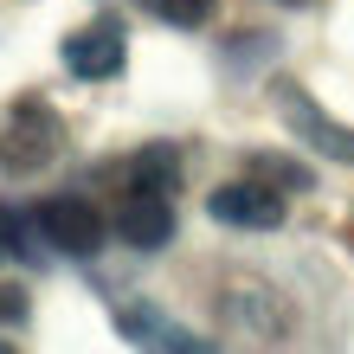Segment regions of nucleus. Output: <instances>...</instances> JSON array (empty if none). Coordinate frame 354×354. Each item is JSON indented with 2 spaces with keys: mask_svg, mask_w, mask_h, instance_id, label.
<instances>
[{
  "mask_svg": "<svg viewBox=\"0 0 354 354\" xmlns=\"http://www.w3.org/2000/svg\"><path fill=\"white\" fill-rule=\"evenodd\" d=\"M65 155V122L46 97H19L7 122H0V174L26 180V174H46L52 161Z\"/></svg>",
  "mask_w": 354,
  "mask_h": 354,
  "instance_id": "1",
  "label": "nucleus"
},
{
  "mask_svg": "<svg viewBox=\"0 0 354 354\" xmlns=\"http://www.w3.org/2000/svg\"><path fill=\"white\" fill-rule=\"evenodd\" d=\"M206 213H213L219 225H239V232H277L290 206H283V187H277V180L252 174V180H225V187H213Z\"/></svg>",
  "mask_w": 354,
  "mask_h": 354,
  "instance_id": "2",
  "label": "nucleus"
},
{
  "mask_svg": "<svg viewBox=\"0 0 354 354\" xmlns=\"http://www.w3.org/2000/svg\"><path fill=\"white\" fill-rule=\"evenodd\" d=\"M39 232H46L52 252H71V258H97L103 252V213H97L84 194L39 200Z\"/></svg>",
  "mask_w": 354,
  "mask_h": 354,
  "instance_id": "3",
  "label": "nucleus"
},
{
  "mask_svg": "<svg viewBox=\"0 0 354 354\" xmlns=\"http://www.w3.org/2000/svg\"><path fill=\"white\" fill-rule=\"evenodd\" d=\"M277 110H283V122H290V136H297V142H309L316 155L348 161V168H354V129L335 122V116H322L316 97H309L303 84H277Z\"/></svg>",
  "mask_w": 354,
  "mask_h": 354,
  "instance_id": "4",
  "label": "nucleus"
},
{
  "mask_svg": "<svg viewBox=\"0 0 354 354\" xmlns=\"http://www.w3.org/2000/svg\"><path fill=\"white\" fill-rule=\"evenodd\" d=\"M122 58H129V32H122V19H91V26H77L65 39V71L84 77V84H103V77L122 71Z\"/></svg>",
  "mask_w": 354,
  "mask_h": 354,
  "instance_id": "5",
  "label": "nucleus"
},
{
  "mask_svg": "<svg viewBox=\"0 0 354 354\" xmlns=\"http://www.w3.org/2000/svg\"><path fill=\"white\" fill-rule=\"evenodd\" d=\"M116 232H122V245H136V252H161V245L174 239V194L129 187L122 206H116Z\"/></svg>",
  "mask_w": 354,
  "mask_h": 354,
  "instance_id": "6",
  "label": "nucleus"
},
{
  "mask_svg": "<svg viewBox=\"0 0 354 354\" xmlns=\"http://www.w3.org/2000/svg\"><path fill=\"white\" fill-rule=\"evenodd\" d=\"M116 328H122L129 342H142V348H206L194 328L168 322L155 303H122V309H116Z\"/></svg>",
  "mask_w": 354,
  "mask_h": 354,
  "instance_id": "7",
  "label": "nucleus"
},
{
  "mask_svg": "<svg viewBox=\"0 0 354 354\" xmlns=\"http://www.w3.org/2000/svg\"><path fill=\"white\" fill-rule=\"evenodd\" d=\"M129 187H161V194H174V187H180V149H168V142L136 149V161H129Z\"/></svg>",
  "mask_w": 354,
  "mask_h": 354,
  "instance_id": "8",
  "label": "nucleus"
},
{
  "mask_svg": "<svg viewBox=\"0 0 354 354\" xmlns=\"http://www.w3.org/2000/svg\"><path fill=\"white\" fill-rule=\"evenodd\" d=\"M213 7H219V0H149V13L168 19V26H180V32L206 26V19H213Z\"/></svg>",
  "mask_w": 354,
  "mask_h": 354,
  "instance_id": "9",
  "label": "nucleus"
},
{
  "mask_svg": "<svg viewBox=\"0 0 354 354\" xmlns=\"http://www.w3.org/2000/svg\"><path fill=\"white\" fill-rule=\"evenodd\" d=\"M19 258H26V225L13 206H0V264H19Z\"/></svg>",
  "mask_w": 354,
  "mask_h": 354,
  "instance_id": "10",
  "label": "nucleus"
},
{
  "mask_svg": "<svg viewBox=\"0 0 354 354\" xmlns=\"http://www.w3.org/2000/svg\"><path fill=\"white\" fill-rule=\"evenodd\" d=\"M258 174L277 187H309V168H290V161H270V155H258Z\"/></svg>",
  "mask_w": 354,
  "mask_h": 354,
  "instance_id": "11",
  "label": "nucleus"
},
{
  "mask_svg": "<svg viewBox=\"0 0 354 354\" xmlns=\"http://www.w3.org/2000/svg\"><path fill=\"white\" fill-rule=\"evenodd\" d=\"M13 322H26V290L0 283V328H13Z\"/></svg>",
  "mask_w": 354,
  "mask_h": 354,
  "instance_id": "12",
  "label": "nucleus"
},
{
  "mask_svg": "<svg viewBox=\"0 0 354 354\" xmlns=\"http://www.w3.org/2000/svg\"><path fill=\"white\" fill-rule=\"evenodd\" d=\"M277 7H309V0H277Z\"/></svg>",
  "mask_w": 354,
  "mask_h": 354,
  "instance_id": "13",
  "label": "nucleus"
}]
</instances>
